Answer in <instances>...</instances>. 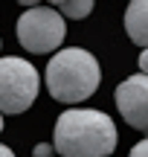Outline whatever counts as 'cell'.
<instances>
[{"mask_svg": "<svg viewBox=\"0 0 148 157\" xmlns=\"http://www.w3.org/2000/svg\"><path fill=\"white\" fill-rule=\"evenodd\" d=\"M52 146L58 157H110L116 148V125L102 111L73 108L58 117Z\"/></svg>", "mask_w": 148, "mask_h": 157, "instance_id": "6da1fadb", "label": "cell"}, {"mask_svg": "<svg viewBox=\"0 0 148 157\" xmlns=\"http://www.w3.org/2000/svg\"><path fill=\"white\" fill-rule=\"evenodd\" d=\"M99 82H102L99 61L87 50H79V47L55 52L50 58V64H46V87H50V96L55 102H64V105L84 102L87 96L96 93Z\"/></svg>", "mask_w": 148, "mask_h": 157, "instance_id": "7a4b0ae2", "label": "cell"}, {"mask_svg": "<svg viewBox=\"0 0 148 157\" xmlns=\"http://www.w3.org/2000/svg\"><path fill=\"white\" fill-rule=\"evenodd\" d=\"M41 87L38 70L17 56L0 58V113H23Z\"/></svg>", "mask_w": 148, "mask_h": 157, "instance_id": "3957f363", "label": "cell"}, {"mask_svg": "<svg viewBox=\"0 0 148 157\" xmlns=\"http://www.w3.org/2000/svg\"><path fill=\"white\" fill-rule=\"evenodd\" d=\"M64 35H67V23H64V15H58L50 6H35V9H26L20 17H17V41L20 47H26L29 52H52L61 47Z\"/></svg>", "mask_w": 148, "mask_h": 157, "instance_id": "277c9868", "label": "cell"}, {"mask_svg": "<svg viewBox=\"0 0 148 157\" xmlns=\"http://www.w3.org/2000/svg\"><path fill=\"white\" fill-rule=\"evenodd\" d=\"M122 119L137 131H148V76L137 73L116 87L113 93Z\"/></svg>", "mask_w": 148, "mask_h": 157, "instance_id": "5b68a950", "label": "cell"}, {"mask_svg": "<svg viewBox=\"0 0 148 157\" xmlns=\"http://www.w3.org/2000/svg\"><path fill=\"white\" fill-rule=\"evenodd\" d=\"M125 32L137 47L148 50V0H131L125 9Z\"/></svg>", "mask_w": 148, "mask_h": 157, "instance_id": "8992f818", "label": "cell"}, {"mask_svg": "<svg viewBox=\"0 0 148 157\" xmlns=\"http://www.w3.org/2000/svg\"><path fill=\"white\" fill-rule=\"evenodd\" d=\"M64 17H73V21H81L93 12V0H67V3L58 6Z\"/></svg>", "mask_w": 148, "mask_h": 157, "instance_id": "52a82bcc", "label": "cell"}, {"mask_svg": "<svg viewBox=\"0 0 148 157\" xmlns=\"http://www.w3.org/2000/svg\"><path fill=\"white\" fill-rule=\"evenodd\" d=\"M55 146H50V143H38V146L32 148V157H55Z\"/></svg>", "mask_w": 148, "mask_h": 157, "instance_id": "ba28073f", "label": "cell"}, {"mask_svg": "<svg viewBox=\"0 0 148 157\" xmlns=\"http://www.w3.org/2000/svg\"><path fill=\"white\" fill-rule=\"evenodd\" d=\"M128 157H148V140L137 143V146L131 148V154H128Z\"/></svg>", "mask_w": 148, "mask_h": 157, "instance_id": "9c48e42d", "label": "cell"}, {"mask_svg": "<svg viewBox=\"0 0 148 157\" xmlns=\"http://www.w3.org/2000/svg\"><path fill=\"white\" fill-rule=\"evenodd\" d=\"M137 64H139V73H145V76H148V50H142V56H139V61H137Z\"/></svg>", "mask_w": 148, "mask_h": 157, "instance_id": "30bf717a", "label": "cell"}, {"mask_svg": "<svg viewBox=\"0 0 148 157\" xmlns=\"http://www.w3.org/2000/svg\"><path fill=\"white\" fill-rule=\"evenodd\" d=\"M0 157H15V154H12L9 146H3V143H0Z\"/></svg>", "mask_w": 148, "mask_h": 157, "instance_id": "8fae6325", "label": "cell"}, {"mask_svg": "<svg viewBox=\"0 0 148 157\" xmlns=\"http://www.w3.org/2000/svg\"><path fill=\"white\" fill-rule=\"evenodd\" d=\"M17 3H23V6H26V9H35V6H38L41 0H17Z\"/></svg>", "mask_w": 148, "mask_h": 157, "instance_id": "7c38bea8", "label": "cell"}, {"mask_svg": "<svg viewBox=\"0 0 148 157\" xmlns=\"http://www.w3.org/2000/svg\"><path fill=\"white\" fill-rule=\"evenodd\" d=\"M46 3H55V6H61V3H67V0H46Z\"/></svg>", "mask_w": 148, "mask_h": 157, "instance_id": "4fadbf2b", "label": "cell"}, {"mask_svg": "<svg viewBox=\"0 0 148 157\" xmlns=\"http://www.w3.org/2000/svg\"><path fill=\"white\" fill-rule=\"evenodd\" d=\"M0 131H3V113H0Z\"/></svg>", "mask_w": 148, "mask_h": 157, "instance_id": "5bb4252c", "label": "cell"}]
</instances>
